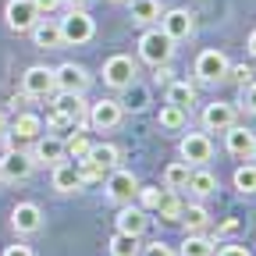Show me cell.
<instances>
[{
	"instance_id": "1",
	"label": "cell",
	"mask_w": 256,
	"mask_h": 256,
	"mask_svg": "<svg viewBox=\"0 0 256 256\" xmlns=\"http://www.w3.org/2000/svg\"><path fill=\"white\" fill-rule=\"evenodd\" d=\"M57 25H60L64 46H82V43H89V40L96 36V22L89 18L86 8H68V14H64Z\"/></svg>"
},
{
	"instance_id": "2",
	"label": "cell",
	"mask_w": 256,
	"mask_h": 256,
	"mask_svg": "<svg viewBox=\"0 0 256 256\" xmlns=\"http://www.w3.org/2000/svg\"><path fill=\"white\" fill-rule=\"evenodd\" d=\"M139 57L146 64H153V68H160V64H168L174 57V40L164 28H150V32L139 36Z\"/></svg>"
},
{
	"instance_id": "3",
	"label": "cell",
	"mask_w": 256,
	"mask_h": 256,
	"mask_svg": "<svg viewBox=\"0 0 256 256\" xmlns=\"http://www.w3.org/2000/svg\"><path fill=\"white\" fill-rule=\"evenodd\" d=\"M92 86V75L75 60H64L60 68H54V92H78L86 96V89Z\"/></svg>"
},
{
	"instance_id": "4",
	"label": "cell",
	"mask_w": 256,
	"mask_h": 256,
	"mask_svg": "<svg viewBox=\"0 0 256 256\" xmlns=\"http://www.w3.org/2000/svg\"><path fill=\"white\" fill-rule=\"evenodd\" d=\"M136 75H139V68H136V60L128 57V54H114V57L104 60V82H107L110 89H118V92L132 86Z\"/></svg>"
},
{
	"instance_id": "5",
	"label": "cell",
	"mask_w": 256,
	"mask_h": 256,
	"mask_svg": "<svg viewBox=\"0 0 256 256\" xmlns=\"http://www.w3.org/2000/svg\"><path fill=\"white\" fill-rule=\"evenodd\" d=\"M104 188H107V196H110L114 203H132L136 192H139V178H136L132 171H124V168H114V171H107Z\"/></svg>"
},
{
	"instance_id": "6",
	"label": "cell",
	"mask_w": 256,
	"mask_h": 256,
	"mask_svg": "<svg viewBox=\"0 0 256 256\" xmlns=\"http://www.w3.org/2000/svg\"><path fill=\"white\" fill-rule=\"evenodd\" d=\"M160 28H164L174 43L192 40V32H196V14H192L188 8H171V11L160 14Z\"/></svg>"
},
{
	"instance_id": "7",
	"label": "cell",
	"mask_w": 256,
	"mask_h": 256,
	"mask_svg": "<svg viewBox=\"0 0 256 256\" xmlns=\"http://www.w3.org/2000/svg\"><path fill=\"white\" fill-rule=\"evenodd\" d=\"M32 171H36V160H32V153H25L22 146L8 150L0 156V174H4V182H25V178H32Z\"/></svg>"
},
{
	"instance_id": "8",
	"label": "cell",
	"mask_w": 256,
	"mask_h": 256,
	"mask_svg": "<svg viewBox=\"0 0 256 256\" xmlns=\"http://www.w3.org/2000/svg\"><path fill=\"white\" fill-rule=\"evenodd\" d=\"M124 118V104L121 100H100L89 107V128L92 132H110V128H118Z\"/></svg>"
},
{
	"instance_id": "9",
	"label": "cell",
	"mask_w": 256,
	"mask_h": 256,
	"mask_svg": "<svg viewBox=\"0 0 256 256\" xmlns=\"http://www.w3.org/2000/svg\"><path fill=\"white\" fill-rule=\"evenodd\" d=\"M228 54L224 50H203L196 57V78L200 82H224V75H228Z\"/></svg>"
},
{
	"instance_id": "10",
	"label": "cell",
	"mask_w": 256,
	"mask_h": 256,
	"mask_svg": "<svg viewBox=\"0 0 256 256\" xmlns=\"http://www.w3.org/2000/svg\"><path fill=\"white\" fill-rule=\"evenodd\" d=\"M22 92L32 96V100L50 96L54 92V68H46V64H32V68L22 75Z\"/></svg>"
},
{
	"instance_id": "11",
	"label": "cell",
	"mask_w": 256,
	"mask_h": 256,
	"mask_svg": "<svg viewBox=\"0 0 256 256\" xmlns=\"http://www.w3.org/2000/svg\"><path fill=\"white\" fill-rule=\"evenodd\" d=\"M210 156H214V139L206 132H188L182 139V160H185V164L200 168V164H206Z\"/></svg>"
},
{
	"instance_id": "12",
	"label": "cell",
	"mask_w": 256,
	"mask_h": 256,
	"mask_svg": "<svg viewBox=\"0 0 256 256\" xmlns=\"http://www.w3.org/2000/svg\"><path fill=\"white\" fill-rule=\"evenodd\" d=\"M4 18H8V28H11V32H28L32 25L40 22L36 4H32V0H8Z\"/></svg>"
},
{
	"instance_id": "13",
	"label": "cell",
	"mask_w": 256,
	"mask_h": 256,
	"mask_svg": "<svg viewBox=\"0 0 256 256\" xmlns=\"http://www.w3.org/2000/svg\"><path fill=\"white\" fill-rule=\"evenodd\" d=\"M40 136H43V118L25 110V114H18V118H14V132L8 136V146H11V150H18L22 142H32V139H40Z\"/></svg>"
},
{
	"instance_id": "14",
	"label": "cell",
	"mask_w": 256,
	"mask_h": 256,
	"mask_svg": "<svg viewBox=\"0 0 256 256\" xmlns=\"http://www.w3.org/2000/svg\"><path fill=\"white\" fill-rule=\"evenodd\" d=\"M224 150L232 156H238V160H249L252 150H256V136L242 124H232V128H224Z\"/></svg>"
},
{
	"instance_id": "15",
	"label": "cell",
	"mask_w": 256,
	"mask_h": 256,
	"mask_svg": "<svg viewBox=\"0 0 256 256\" xmlns=\"http://www.w3.org/2000/svg\"><path fill=\"white\" fill-rule=\"evenodd\" d=\"M11 228H14L18 235H36V232L43 228V210H40L36 203H18V206L11 210Z\"/></svg>"
},
{
	"instance_id": "16",
	"label": "cell",
	"mask_w": 256,
	"mask_h": 256,
	"mask_svg": "<svg viewBox=\"0 0 256 256\" xmlns=\"http://www.w3.org/2000/svg\"><path fill=\"white\" fill-rule=\"evenodd\" d=\"M235 118H238V110L232 107V104H206L203 107V128L206 132H224V128H232L235 124Z\"/></svg>"
},
{
	"instance_id": "17",
	"label": "cell",
	"mask_w": 256,
	"mask_h": 256,
	"mask_svg": "<svg viewBox=\"0 0 256 256\" xmlns=\"http://www.w3.org/2000/svg\"><path fill=\"white\" fill-rule=\"evenodd\" d=\"M28 36H32V43H36L40 50H60V46H64V40H60V25L50 22V18H40L36 25L28 28Z\"/></svg>"
},
{
	"instance_id": "18",
	"label": "cell",
	"mask_w": 256,
	"mask_h": 256,
	"mask_svg": "<svg viewBox=\"0 0 256 256\" xmlns=\"http://www.w3.org/2000/svg\"><path fill=\"white\" fill-rule=\"evenodd\" d=\"M32 142H36L32 146V160L36 164H60L64 160V139L60 136H40Z\"/></svg>"
},
{
	"instance_id": "19",
	"label": "cell",
	"mask_w": 256,
	"mask_h": 256,
	"mask_svg": "<svg viewBox=\"0 0 256 256\" xmlns=\"http://www.w3.org/2000/svg\"><path fill=\"white\" fill-rule=\"evenodd\" d=\"M146 224H150V217H146V210H142V206L121 203V214H118V232H124V235H142V232H146Z\"/></svg>"
},
{
	"instance_id": "20",
	"label": "cell",
	"mask_w": 256,
	"mask_h": 256,
	"mask_svg": "<svg viewBox=\"0 0 256 256\" xmlns=\"http://www.w3.org/2000/svg\"><path fill=\"white\" fill-rule=\"evenodd\" d=\"M54 188L60 192V196H72V192L82 188V178H78V168H75V160L72 164H54Z\"/></svg>"
},
{
	"instance_id": "21",
	"label": "cell",
	"mask_w": 256,
	"mask_h": 256,
	"mask_svg": "<svg viewBox=\"0 0 256 256\" xmlns=\"http://www.w3.org/2000/svg\"><path fill=\"white\" fill-rule=\"evenodd\" d=\"M185 188H188L196 200H206V196H214V192H217V178H214V174H210V171L200 164V168H192V171H188Z\"/></svg>"
},
{
	"instance_id": "22",
	"label": "cell",
	"mask_w": 256,
	"mask_h": 256,
	"mask_svg": "<svg viewBox=\"0 0 256 256\" xmlns=\"http://www.w3.org/2000/svg\"><path fill=\"white\" fill-rule=\"evenodd\" d=\"M86 160H89V164H96L100 171H114L118 160H121V153H118V146H110V142H92L89 153H86Z\"/></svg>"
},
{
	"instance_id": "23",
	"label": "cell",
	"mask_w": 256,
	"mask_h": 256,
	"mask_svg": "<svg viewBox=\"0 0 256 256\" xmlns=\"http://www.w3.org/2000/svg\"><path fill=\"white\" fill-rule=\"evenodd\" d=\"M182 224H185L188 235H192V232H206V228H210V214H206V206H203V203H185Z\"/></svg>"
},
{
	"instance_id": "24",
	"label": "cell",
	"mask_w": 256,
	"mask_h": 256,
	"mask_svg": "<svg viewBox=\"0 0 256 256\" xmlns=\"http://www.w3.org/2000/svg\"><path fill=\"white\" fill-rule=\"evenodd\" d=\"M182 210H185V203L178 200V192H174V188H168V196L160 200V206H156L153 214L164 220V224H182Z\"/></svg>"
},
{
	"instance_id": "25",
	"label": "cell",
	"mask_w": 256,
	"mask_h": 256,
	"mask_svg": "<svg viewBox=\"0 0 256 256\" xmlns=\"http://www.w3.org/2000/svg\"><path fill=\"white\" fill-rule=\"evenodd\" d=\"M54 107L64 114V118H72L75 124L86 118V104H82V96L78 92H57V100H54Z\"/></svg>"
},
{
	"instance_id": "26",
	"label": "cell",
	"mask_w": 256,
	"mask_h": 256,
	"mask_svg": "<svg viewBox=\"0 0 256 256\" xmlns=\"http://www.w3.org/2000/svg\"><path fill=\"white\" fill-rule=\"evenodd\" d=\"M185 121H188L185 107H174V104H164V107H160V114H156V124L164 128V132H182Z\"/></svg>"
},
{
	"instance_id": "27",
	"label": "cell",
	"mask_w": 256,
	"mask_h": 256,
	"mask_svg": "<svg viewBox=\"0 0 256 256\" xmlns=\"http://www.w3.org/2000/svg\"><path fill=\"white\" fill-rule=\"evenodd\" d=\"M128 11H132V22L139 25L160 22V0H128Z\"/></svg>"
},
{
	"instance_id": "28",
	"label": "cell",
	"mask_w": 256,
	"mask_h": 256,
	"mask_svg": "<svg viewBox=\"0 0 256 256\" xmlns=\"http://www.w3.org/2000/svg\"><path fill=\"white\" fill-rule=\"evenodd\" d=\"M214 238H206L203 232H192L185 242H182V252L178 256H214Z\"/></svg>"
},
{
	"instance_id": "29",
	"label": "cell",
	"mask_w": 256,
	"mask_h": 256,
	"mask_svg": "<svg viewBox=\"0 0 256 256\" xmlns=\"http://www.w3.org/2000/svg\"><path fill=\"white\" fill-rule=\"evenodd\" d=\"M168 104L188 110L192 104H196V86H188V82H171V86H168Z\"/></svg>"
},
{
	"instance_id": "30",
	"label": "cell",
	"mask_w": 256,
	"mask_h": 256,
	"mask_svg": "<svg viewBox=\"0 0 256 256\" xmlns=\"http://www.w3.org/2000/svg\"><path fill=\"white\" fill-rule=\"evenodd\" d=\"M139 235H124V232H118L114 238H110V256H139Z\"/></svg>"
},
{
	"instance_id": "31",
	"label": "cell",
	"mask_w": 256,
	"mask_h": 256,
	"mask_svg": "<svg viewBox=\"0 0 256 256\" xmlns=\"http://www.w3.org/2000/svg\"><path fill=\"white\" fill-rule=\"evenodd\" d=\"M188 171H192V164H185V160H174V164H168V171H164V185L168 188H185V182H188Z\"/></svg>"
},
{
	"instance_id": "32",
	"label": "cell",
	"mask_w": 256,
	"mask_h": 256,
	"mask_svg": "<svg viewBox=\"0 0 256 256\" xmlns=\"http://www.w3.org/2000/svg\"><path fill=\"white\" fill-rule=\"evenodd\" d=\"M136 196H139V206L150 214V210H156V206H160V200L168 196V185H164V188H160V185H139Z\"/></svg>"
},
{
	"instance_id": "33",
	"label": "cell",
	"mask_w": 256,
	"mask_h": 256,
	"mask_svg": "<svg viewBox=\"0 0 256 256\" xmlns=\"http://www.w3.org/2000/svg\"><path fill=\"white\" fill-rule=\"evenodd\" d=\"M235 188L246 192V196H252V192H256V164H252V160H246V164L235 171Z\"/></svg>"
},
{
	"instance_id": "34",
	"label": "cell",
	"mask_w": 256,
	"mask_h": 256,
	"mask_svg": "<svg viewBox=\"0 0 256 256\" xmlns=\"http://www.w3.org/2000/svg\"><path fill=\"white\" fill-rule=\"evenodd\" d=\"M89 146H92V142H89V139H86L82 132H75V136H72L68 142H64V156H72V160H86Z\"/></svg>"
},
{
	"instance_id": "35",
	"label": "cell",
	"mask_w": 256,
	"mask_h": 256,
	"mask_svg": "<svg viewBox=\"0 0 256 256\" xmlns=\"http://www.w3.org/2000/svg\"><path fill=\"white\" fill-rule=\"evenodd\" d=\"M75 168H78V178H82V185H100V182L107 178V171H100L96 164H89V160H75Z\"/></svg>"
},
{
	"instance_id": "36",
	"label": "cell",
	"mask_w": 256,
	"mask_h": 256,
	"mask_svg": "<svg viewBox=\"0 0 256 256\" xmlns=\"http://www.w3.org/2000/svg\"><path fill=\"white\" fill-rule=\"evenodd\" d=\"M46 128H54V132H68V128H78L72 118H64L54 104H46Z\"/></svg>"
},
{
	"instance_id": "37",
	"label": "cell",
	"mask_w": 256,
	"mask_h": 256,
	"mask_svg": "<svg viewBox=\"0 0 256 256\" xmlns=\"http://www.w3.org/2000/svg\"><path fill=\"white\" fill-rule=\"evenodd\" d=\"M224 82H232V86H249L252 82V68L249 64H228V75H224Z\"/></svg>"
},
{
	"instance_id": "38",
	"label": "cell",
	"mask_w": 256,
	"mask_h": 256,
	"mask_svg": "<svg viewBox=\"0 0 256 256\" xmlns=\"http://www.w3.org/2000/svg\"><path fill=\"white\" fill-rule=\"evenodd\" d=\"M139 256H178L168 242H150L146 249H139Z\"/></svg>"
},
{
	"instance_id": "39",
	"label": "cell",
	"mask_w": 256,
	"mask_h": 256,
	"mask_svg": "<svg viewBox=\"0 0 256 256\" xmlns=\"http://www.w3.org/2000/svg\"><path fill=\"white\" fill-rule=\"evenodd\" d=\"M242 107H246L249 114H256V82L242 86Z\"/></svg>"
},
{
	"instance_id": "40",
	"label": "cell",
	"mask_w": 256,
	"mask_h": 256,
	"mask_svg": "<svg viewBox=\"0 0 256 256\" xmlns=\"http://www.w3.org/2000/svg\"><path fill=\"white\" fill-rule=\"evenodd\" d=\"M32 4H36V14H40V18H46V14H54V11L64 4V0H32Z\"/></svg>"
},
{
	"instance_id": "41",
	"label": "cell",
	"mask_w": 256,
	"mask_h": 256,
	"mask_svg": "<svg viewBox=\"0 0 256 256\" xmlns=\"http://www.w3.org/2000/svg\"><path fill=\"white\" fill-rule=\"evenodd\" d=\"M142 104H146V92H142V89L132 82V86H128V107H136V110H139Z\"/></svg>"
},
{
	"instance_id": "42",
	"label": "cell",
	"mask_w": 256,
	"mask_h": 256,
	"mask_svg": "<svg viewBox=\"0 0 256 256\" xmlns=\"http://www.w3.org/2000/svg\"><path fill=\"white\" fill-rule=\"evenodd\" d=\"M214 256H252L246 246H220V249H214Z\"/></svg>"
},
{
	"instance_id": "43",
	"label": "cell",
	"mask_w": 256,
	"mask_h": 256,
	"mask_svg": "<svg viewBox=\"0 0 256 256\" xmlns=\"http://www.w3.org/2000/svg\"><path fill=\"white\" fill-rule=\"evenodd\" d=\"M4 256H36V252H32L28 246H8V249H4Z\"/></svg>"
},
{
	"instance_id": "44",
	"label": "cell",
	"mask_w": 256,
	"mask_h": 256,
	"mask_svg": "<svg viewBox=\"0 0 256 256\" xmlns=\"http://www.w3.org/2000/svg\"><path fill=\"white\" fill-rule=\"evenodd\" d=\"M246 50H249V57H256V28L249 32V40H246Z\"/></svg>"
},
{
	"instance_id": "45",
	"label": "cell",
	"mask_w": 256,
	"mask_h": 256,
	"mask_svg": "<svg viewBox=\"0 0 256 256\" xmlns=\"http://www.w3.org/2000/svg\"><path fill=\"white\" fill-rule=\"evenodd\" d=\"M220 232H224V235H228V232H238V220H235V217H232V220H224V224H220Z\"/></svg>"
},
{
	"instance_id": "46",
	"label": "cell",
	"mask_w": 256,
	"mask_h": 256,
	"mask_svg": "<svg viewBox=\"0 0 256 256\" xmlns=\"http://www.w3.org/2000/svg\"><path fill=\"white\" fill-rule=\"evenodd\" d=\"M64 4H68V8H89L92 0H64Z\"/></svg>"
},
{
	"instance_id": "47",
	"label": "cell",
	"mask_w": 256,
	"mask_h": 256,
	"mask_svg": "<svg viewBox=\"0 0 256 256\" xmlns=\"http://www.w3.org/2000/svg\"><path fill=\"white\" fill-rule=\"evenodd\" d=\"M4 124H8V118H4V110H0V132H4Z\"/></svg>"
},
{
	"instance_id": "48",
	"label": "cell",
	"mask_w": 256,
	"mask_h": 256,
	"mask_svg": "<svg viewBox=\"0 0 256 256\" xmlns=\"http://www.w3.org/2000/svg\"><path fill=\"white\" fill-rule=\"evenodd\" d=\"M249 160H252V164H256V150H252V156H249Z\"/></svg>"
},
{
	"instance_id": "49",
	"label": "cell",
	"mask_w": 256,
	"mask_h": 256,
	"mask_svg": "<svg viewBox=\"0 0 256 256\" xmlns=\"http://www.w3.org/2000/svg\"><path fill=\"white\" fill-rule=\"evenodd\" d=\"M114 4H128V0H114Z\"/></svg>"
},
{
	"instance_id": "50",
	"label": "cell",
	"mask_w": 256,
	"mask_h": 256,
	"mask_svg": "<svg viewBox=\"0 0 256 256\" xmlns=\"http://www.w3.org/2000/svg\"><path fill=\"white\" fill-rule=\"evenodd\" d=\"M0 182H4V174H0Z\"/></svg>"
}]
</instances>
